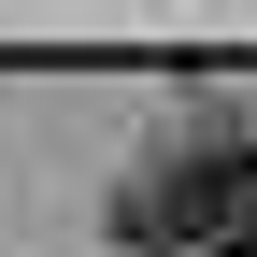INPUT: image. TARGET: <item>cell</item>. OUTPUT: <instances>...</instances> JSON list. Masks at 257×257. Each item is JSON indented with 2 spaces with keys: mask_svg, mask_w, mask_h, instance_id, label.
Returning <instances> with one entry per match:
<instances>
[{
  "mask_svg": "<svg viewBox=\"0 0 257 257\" xmlns=\"http://www.w3.org/2000/svg\"><path fill=\"white\" fill-rule=\"evenodd\" d=\"M114 243L128 257H257V143L200 128V143L143 157L114 186Z\"/></svg>",
  "mask_w": 257,
  "mask_h": 257,
  "instance_id": "obj_1",
  "label": "cell"
}]
</instances>
